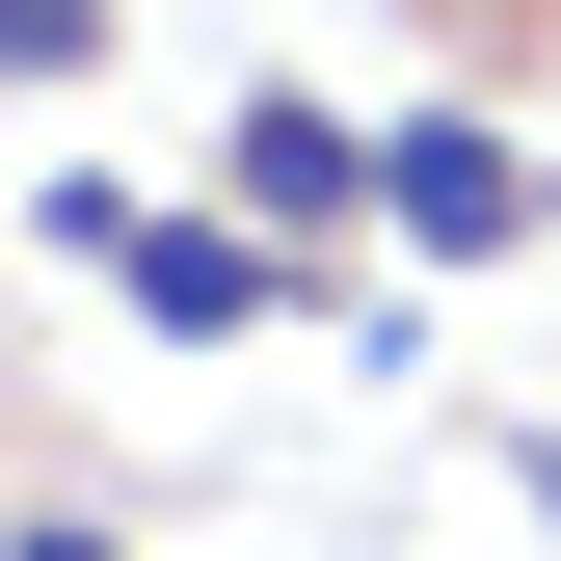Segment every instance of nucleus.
I'll list each match as a JSON object with an SVG mask.
<instances>
[{
	"instance_id": "20e7f679",
	"label": "nucleus",
	"mask_w": 561,
	"mask_h": 561,
	"mask_svg": "<svg viewBox=\"0 0 561 561\" xmlns=\"http://www.w3.org/2000/svg\"><path fill=\"white\" fill-rule=\"evenodd\" d=\"M107 27V0H0V81H54V54H81Z\"/></svg>"
},
{
	"instance_id": "f257e3e1",
	"label": "nucleus",
	"mask_w": 561,
	"mask_h": 561,
	"mask_svg": "<svg viewBox=\"0 0 561 561\" xmlns=\"http://www.w3.org/2000/svg\"><path fill=\"white\" fill-rule=\"evenodd\" d=\"M54 241H81L134 321H187V347H241L267 295H295V267H267V215H134V161H81V187H54Z\"/></svg>"
},
{
	"instance_id": "f03ea898",
	"label": "nucleus",
	"mask_w": 561,
	"mask_h": 561,
	"mask_svg": "<svg viewBox=\"0 0 561 561\" xmlns=\"http://www.w3.org/2000/svg\"><path fill=\"white\" fill-rule=\"evenodd\" d=\"M375 215H401V241H428V267H508V241L561 215V187L508 161V134H455V107H428V134H375Z\"/></svg>"
},
{
	"instance_id": "39448f33",
	"label": "nucleus",
	"mask_w": 561,
	"mask_h": 561,
	"mask_svg": "<svg viewBox=\"0 0 561 561\" xmlns=\"http://www.w3.org/2000/svg\"><path fill=\"white\" fill-rule=\"evenodd\" d=\"M0 561H134V535H81V508H27V535H0Z\"/></svg>"
},
{
	"instance_id": "7ed1b4c3",
	"label": "nucleus",
	"mask_w": 561,
	"mask_h": 561,
	"mask_svg": "<svg viewBox=\"0 0 561 561\" xmlns=\"http://www.w3.org/2000/svg\"><path fill=\"white\" fill-rule=\"evenodd\" d=\"M215 187H241L267 241H321V215H375V134H347L321 81H267V107H215Z\"/></svg>"
}]
</instances>
